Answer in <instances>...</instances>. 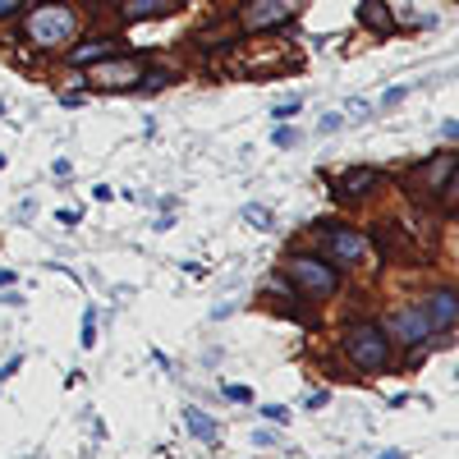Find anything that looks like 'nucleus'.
Masks as SVG:
<instances>
[{
  "label": "nucleus",
  "instance_id": "1",
  "mask_svg": "<svg viewBox=\"0 0 459 459\" xmlns=\"http://www.w3.org/2000/svg\"><path fill=\"white\" fill-rule=\"evenodd\" d=\"M79 28H83L79 10L65 5V0H47L23 19V42L37 51H69L79 42Z\"/></svg>",
  "mask_w": 459,
  "mask_h": 459
},
{
  "label": "nucleus",
  "instance_id": "2",
  "mask_svg": "<svg viewBox=\"0 0 459 459\" xmlns=\"http://www.w3.org/2000/svg\"><path fill=\"white\" fill-rule=\"evenodd\" d=\"M83 83L92 92H138V88H157V69L147 65V56H101L88 65L83 74Z\"/></svg>",
  "mask_w": 459,
  "mask_h": 459
},
{
  "label": "nucleus",
  "instance_id": "3",
  "mask_svg": "<svg viewBox=\"0 0 459 459\" xmlns=\"http://www.w3.org/2000/svg\"><path fill=\"white\" fill-rule=\"evenodd\" d=\"M344 359H350L363 377H381L391 368V340L377 322H359L344 331Z\"/></svg>",
  "mask_w": 459,
  "mask_h": 459
},
{
  "label": "nucleus",
  "instance_id": "4",
  "mask_svg": "<svg viewBox=\"0 0 459 459\" xmlns=\"http://www.w3.org/2000/svg\"><path fill=\"white\" fill-rule=\"evenodd\" d=\"M285 276L299 285V294H308V299H335L340 294V266H331L326 257H313V253H290Z\"/></svg>",
  "mask_w": 459,
  "mask_h": 459
},
{
  "label": "nucleus",
  "instance_id": "5",
  "mask_svg": "<svg viewBox=\"0 0 459 459\" xmlns=\"http://www.w3.org/2000/svg\"><path fill=\"white\" fill-rule=\"evenodd\" d=\"M455 170H459V157H455V147H446V152H437L432 161L413 166V170L404 175V194H409L413 203H437L441 184H446Z\"/></svg>",
  "mask_w": 459,
  "mask_h": 459
},
{
  "label": "nucleus",
  "instance_id": "6",
  "mask_svg": "<svg viewBox=\"0 0 459 459\" xmlns=\"http://www.w3.org/2000/svg\"><path fill=\"white\" fill-rule=\"evenodd\" d=\"M317 248H322V257L331 262V266H359V262H368V239L359 235V230H350V225H322L317 230Z\"/></svg>",
  "mask_w": 459,
  "mask_h": 459
},
{
  "label": "nucleus",
  "instance_id": "7",
  "mask_svg": "<svg viewBox=\"0 0 459 459\" xmlns=\"http://www.w3.org/2000/svg\"><path fill=\"white\" fill-rule=\"evenodd\" d=\"M381 184H386V170H381V166H350V170H340L331 179V198L340 207H359L363 198L377 194Z\"/></svg>",
  "mask_w": 459,
  "mask_h": 459
},
{
  "label": "nucleus",
  "instance_id": "8",
  "mask_svg": "<svg viewBox=\"0 0 459 459\" xmlns=\"http://www.w3.org/2000/svg\"><path fill=\"white\" fill-rule=\"evenodd\" d=\"M299 10H303V0H248L239 14V28L244 32H272V28L290 23Z\"/></svg>",
  "mask_w": 459,
  "mask_h": 459
},
{
  "label": "nucleus",
  "instance_id": "9",
  "mask_svg": "<svg viewBox=\"0 0 459 459\" xmlns=\"http://www.w3.org/2000/svg\"><path fill=\"white\" fill-rule=\"evenodd\" d=\"M381 331H386V340H400V344H409V350H413V344H423V340L437 331V322L428 317V308H423V303H409V308L391 313Z\"/></svg>",
  "mask_w": 459,
  "mask_h": 459
},
{
  "label": "nucleus",
  "instance_id": "10",
  "mask_svg": "<svg viewBox=\"0 0 459 459\" xmlns=\"http://www.w3.org/2000/svg\"><path fill=\"white\" fill-rule=\"evenodd\" d=\"M423 308H428V317L437 322V331H450V326L459 322V294H455V290H432Z\"/></svg>",
  "mask_w": 459,
  "mask_h": 459
},
{
  "label": "nucleus",
  "instance_id": "11",
  "mask_svg": "<svg viewBox=\"0 0 459 459\" xmlns=\"http://www.w3.org/2000/svg\"><path fill=\"white\" fill-rule=\"evenodd\" d=\"M359 23H363L368 32H377V37H386V32L395 28V14H391L386 0H359Z\"/></svg>",
  "mask_w": 459,
  "mask_h": 459
},
{
  "label": "nucleus",
  "instance_id": "12",
  "mask_svg": "<svg viewBox=\"0 0 459 459\" xmlns=\"http://www.w3.org/2000/svg\"><path fill=\"white\" fill-rule=\"evenodd\" d=\"M179 5V0H120V19L125 23H143V19H161Z\"/></svg>",
  "mask_w": 459,
  "mask_h": 459
},
{
  "label": "nucleus",
  "instance_id": "13",
  "mask_svg": "<svg viewBox=\"0 0 459 459\" xmlns=\"http://www.w3.org/2000/svg\"><path fill=\"white\" fill-rule=\"evenodd\" d=\"M184 423H188V432H194V441H203V446H216L221 428L212 423V418H207L203 409H194V404H188V409H184Z\"/></svg>",
  "mask_w": 459,
  "mask_h": 459
},
{
  "label": "nucleus",
  "instance_id": "14",
  "mask_svg": "<svg viewBox=\"0 0 459 459\" xmlns=\"http://www.w3.org/2000/svg\"><path fill=\"white\" fill-rule=\"evenodd\" d=\"M110 51H115V47L106 42V37H97V42H74V47H69V60H74V65H92V60H101V56H110Z\"/></svg>",
  "mask_w": 459,
  "mask_h": 459
},
{
  "label": "nucleus",
  "instance_id": "15",
  "mask_svg": "<svg viewBox=\"0 0 459 459\" xmlns=\"http://www.w3.org/2000/svg\"><path fill=\"white\" fill-rule=\"evenodd\" d=\"M244 221H248L253 230H272V225H276V221H272V212L257 207V203H253V207H244Z\"/></svg>",
  "mask_w": 459,
  "mask_h": 459
},
{
  "label": "nucleus",
  "instance_id": "16",
  "mask_svg": "<svg viewBox=\"0 0 459 459\" xmlns=\"http://www.w3.org/2000/svg\"><path fill=\"white\" fill-rule=\"evenodd\" d=\"M92 344H97V313L88 308L83 313V350H92Z\"/></svg>",
  "mask_w": 459,
  "mask_h": 459
},
{
  "label": "nucleus",
  "instance_id": "17",
  "mask_svg": "<svg viewBox=\"0 0 459 459\" xmlns=\"http://www.w3.org/2000/svg\"><path fill=\"white\" fill-rule=\"evenodd\" d=\"M299 110H303V101L294 97V101H281V106H276L272 115H276V120H294V115H299Z\"/></svg>",
  "mask_w": 459,
  "mask_h": 459
},
{
  "label": "nucleus",
  "instance_id": "18",
  "mask_svg": "<svg viewBox=\"0 0 459 459\" xmlns=\"http://www.w3.org/2000/svg\"><path fill=\"white\" fill-rule=\"evenodd\" d=\"M225 400H235V404H253V391H248V386H225Z\"/></svg>",
  "mask_w": 459,
  "mask_h": 459
},
{
  "label": "nucleus",
  "instance_id": "19",
  "mask_svg": "<svg viewBox=\"0 0 459 459\" xmlns=\"http://www.w3.org/2000/svg\"><path fill=\"white\" fill-rule=\"evenodd\" d=\"M404 97H409V88H391L386 97H381V110H391V106H400Z\"/></svg>",
  "mask_w": 459,
  "mask_h": 459
},
{
  "label": "nucleus",
  "instance_id": "20",
  "mask_svg": "<svg viewBox=\"0 0 459 459\" xmlns=\"http://www.w3.org/2000/svg\"><path fill=\"white\" fill-rule=\"evenodd\" d=\"M262 413H266V418H272V423H290V409H281V404H266Z\"/></svg>",
  "mask_w": 459,
  "mask_h": 459
},
{
  "label": "nucleus",
  "instance_id": "21",
  "mask_svg": "<svg viewBox=\"0 0 459 459\" xmlns=\"http://www.w3.org/2000/svg\"><path fill=\"white\" fill-rule=\"evenodd\" d=\"M28 5V0H0V19H10V14H19Z\"/></svg>",
  "mask_w": 459,
  "mask_h": 459
},
{
  "label": "nucleus",
  "instance_id": "22",
  "mask_svg": "<svg viewBox=\"0 0 459 459\" xmlns=\"http://www.w3.org/2000/svg\"><path fill=\"white\" fill-rule=\"evenodd\" d=\"M294 143H299L294 129H276V147H294Z\"/></svg>",
  "mask_w": 459,
  "mask_h": 459
},
{
  "label": "nucleus",
  "instance_id": "23",
  "mask_svg": "<svg viewBox=\"0 0 459 459\" xmlns=\"http://www.w3.org/2000/svg\"><path fill=\"white\" fill-rule=\"evenodd\" d=\"M56 221H60V225H79V212H74V207H60Z\"/></svg>",
  "mask_w": 459,
  "mask_h": 459
},
{
  "label": "nucleus",
  "instance_id": "24",
  "mask_svg": "<svg viewBox=\"0 0 459 459\" xmlns=\"http://www.w3.org/2000/svg\"><path fill=\"white\" fill-rule=\"evenodd\" d=\"M441 138L455 143V138H459V120H446V125H441Z\"/></svg>",
  "mask_w": 459,
  "mask_h": 459
},
{
  "label": "nucleus",
  "instance_id": "25",
  "mask_svg": "<svg viewBox=\"0 0 459 459\" xmlns=\"http://www.w3.org/2000/svg\"><path fill=\"white\" fill-rule=\"evenodd\" d=\"M19 368H23V359H10V363H5V368H0V381H10V377H14V372H19Z\"/></svg>",
  "mask_w": 459,
  "mask_h": 459
},
{
  "label": "nucleus",
  "instance_id": "26",
  "mask_svg": "<svg viewBox=\"0 0 459 459\" xmlns=\"http://www.w3.org/2000/svg\"><path fill=\"white\" fill-rule=\"evenodd\" d=\"M14 281H19L14 272H0V290H5V285H14Z\"/></svg>",
  "mask_w": 459,
  "mask_h": 459
},
{
  "label": "nucleus",
  "instance_id": "27",
  "mask_svg": "<svg viewBox=\"0 0 459 459\" xmlns=\"http://www.w3.org/2000/svg\"><path fill=\"white\" fill-rule=\"evenodd\" d=\"M381 459H400V450H391V455H381Z\"/></svg>",
  "mask_w": 459,
  "mask_h": 459
},
{
  "label": "nucleus",
  "instance_id": "28",
  "mask_svg": "<svg viewBox=\"0 0 459 459\" xmlns=\"http://www.w3.org/2000/svg\"><path fill=\"white\" fill-rule=\"evenodd\" d=\"M0 115H5V106H0Z\"/></svg>",
  "mask_w": 459,
  "mask_h": 459
}]
</instances>
